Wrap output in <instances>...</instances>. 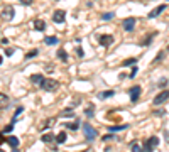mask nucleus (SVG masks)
Listing matches in <instances>:
<instances>
[{
  "mask_svg": "<svg viewBox=\"0 0 169 152\" xmlns=\"http://www.w3.org/2000/svg\"><path fill=\"white\" fill-rule=\"evenodd\" d=\"M44 42H46L47 46H54V44H58V37L56 36H49V37L44 39Z\"/></svg>",
  "mask_w": 169,
  "mask_h": 152,
  "instance_id": "nucleus-19",
  "label": "nucleus"
},
{
  "mask_svg": "<svg viewBox=\"0 0 169 152\" xmlns=\"http://www.w3.org/2000/svg\"><path fill=\"white\" fill-rule=\"evenodd\" d=\"M101 139H103V140H112V139H115V137H113L112 134H107L105 137H101Z\"/></svg>",
  "mask_w": 169,
  "mask_h": 152,
  "instance_id": "nucleus-36",
  "label": "nucleus"
},
{
  "mask_svg": "<svg viewBox=\"0 0 169 152\" xmlns=\"http://www.w3.org/2000/svg\"><path fill=\"white\" fill-rule=\"evenodd\" d=\"M164 10H166V5H159V7H156L151 14H149V19H154V17H157L161 12H164Z\"/></svg>",
  "mask_w": 169,
  "mask_h": 152,
  "instance_id": "nucleus-11",
  "label": "nucleus"
},
{
  "mask_svg": "<svg viewBox=\"0 0 169 152\" xmlns=\"http://www.w3.org/2000/svg\"><path fill=\"white\" fill-rule=\"evenodd\" d=\"M169 100V90H164V91H161L156 98H154V105H162L164 101Z\"/></svg>",
  "mask_w": 169,
  "mask_h": 152,
  "instance_id": "nucleus-5",
  "label": "nucleus"
},
{
  "mask_svg": "<svg viewBox=\"0 0 169 152\" xmlns=\"http://www.w3.org/2000/svg\"><path fill=\"white\" fill-rule=\"evenodd\" d=\"M76 54H78V58H83L84 52H83V49H81V47H78V49H76Z\"/></svg>",
  "mask_w": 169,
  "mask_h": 152,
  "instance_id": "nucleus-35",
  "label": "nucleus"
},
{
  "mask_svg": "<svg viewBox=\"0 0 169 152\" xmlns=\"http://www.w3.org/2000/svg\"><path fill=\"white\" fill-rule=\"evenodd\" d=\"M61 115H63V117H73V115H75V112H73L71 108H66V110H64V112H63Z\"/></svg>",
  "mask_w": 169,
  "mask_h": 152,
  "instance_id": "nucleus-29",
  "label": "nucleus"
},
{
  "mask_svg": "<svg viewBox=\"0 0 169 152\" xmlns=\"http://www.w3.org/2000/svg\"><path fill=\"white\" fill-rule=\"evenodd\" d=\"M46 69H47V73H53L54 69H53V66H46Z\"/></svg>",
  "mask_w": 169,
  "mask_h": 152,
  "instance_id": "nucleus-39",
  "label": "nucleus"
},
{
  "mask_svg": "<svg viewBox=\"0 0 169 152\" xmlns=\"http://www.w3.org/2000/svg\"><path fill=\"white\" fill-rule=\"evenodd\" d=\"M122 27H123V30H127V32H132V30L135 29V19H134V17L123 19V21H122Z\"/></svg>",
  "mask_w": 169,
  "mask_h": 152,
  "instance_id": "nucleus-4",
  "label": "nucleus"
},
{
  "mask_svg": "<svg viewBox=\"0 0 169 152\" xmlns=\"http://www.w3.org/2000/svg\"><path fill=\"white\" fill-rule=\"evenodd\" d=\"M156 36H157V32H151V34L147 36V37L144 39V41H140L139 44H140V46H149V44H151V41H152L154 37H156Z\"/></svg>",
  "mask_w": 169,
  "mask_h": 152,
  "instance_id": "nucleus-13",
  "label": "nucleus"
},
{
  "mask_svg": "<svg viewBox=\"0 0 169 152\" xmlns=\"http://www.w3.org/2000/svg\"><path fill=\"white\" fill-rule=\"evenodd\" d=\"M30 81L36 83V84H41L42 81H44V76H42V74H32V76H30Z\"/></svg>",
  "mask_w": 169,
  "mask_h": 152,
  "instance_id": "nucleus-17",
  "label": "nucleus"
},
{
  "mask_svg": "<svg viewBox=\"0 0 169 152\" xmlns=\"http://www.w3.org/2000/svg\"><path fill=\"white\" fill-rule=\"evenodd\" d=\"M22 112H24V108H22V106H19V108H15V113H14V120H12V122H15V118L19 117V115H21Z\"/></svg>",
  "mask_w": 169,
  "mask_h": 152,
  "instance_id": "nucleus-31",
  "label": "nucleus"
},
{
  "mask_svg": "<svg viewBox=\"0 0 169 152\" xmlns=\"http://www.w3.org/2000/svg\"><path fill=\"white\" fill-rule=\"evenodd\" d=\"M93 113H95V112H93V105H90L88 108L84 110V115H86L88 118H91V117H93Z\"/></svg>",
  "mask_w": 169,
  "mask_h": 152,
  "instance_id": "nucleus-27",
  "label": "nucleus"
},
{
  "mask_svg": "<svg viewBox=\"0 0 169 152\" xmlns=\"http://www.w3.org/2000/svg\"><path fill=\"white\" fill-rule=\"evenodd\" d=\"M162 59H164V51H161L159 54H157V58L154 59V61H152V64H156V63H159V61H162Z\"/></svg>",
  "mask_w": 169,
  "mask_h": 152,
  "instance_id": "nucleus-28",
  "label": "nucleus"
},
{
  "mask_svg": "<svg viewBox=\"0 0 169 152\" xmlns=\"http://www.w3.org/2000/svg\"><path fill=\"white\" fill-rule=\"evenodd\" d=\"M166 84H167V78H161L159 83H157V86H159V88H164Z\"/></svg>",
  "mask_w": 169,
  "mask_h": 152,
  "instance_id": "nucleus-30",
  "label": "nucleus"
},
{
  "mask_svg": "<svg viewBox=\"0 0 169 152\" xmlns=\"http://www.w3.org/2000/svg\"><path fill=\"white\" fill-rule=\"evenodd\" d=\"M135 63H137V59L135 58H129V59H123L122 61V66H134Z\"/></svg>",
  "mask_w": 169,
  "mask_h": 152,
  "instance_id": "nucleus-22",
  "label": "nucleus"
},
{
  "mask_svg": "<svg viewBox=\"0 0 169 152\" xmlns=\"http://www.w3.org/2000/svg\"><path fill=\"white\" fill-rule=\"evenodd\" d=\"M34 0H21V4H24V5H30Z\"/></svg>",
  "mask_w": 169,
  "mask_h": 152,
  "instance_id": "nucleus-38",
  "label": "nucleus"
},
{
  "mask_svg": "<svg viewBox=\"0 0 169 152\" xmlns=\"http://www.w3.org/2000/svg\"><path fill=\"white\" fill-rule=\"evenodd\" d=\"M12 128H14V122L10 123V125H7V127H5V128H4V132H5V134H8V132H12Z\"/></svg>",
  "mask_w": 169,
  "mask_h": 152,
  "instance_id": "nucleus-33",
  "label": "nucleus"
},
{
  "mask_svg": "<svg viewBox=\"0 0 169 152\" xmlns=\"http://www.w3.org/2000/svg\"><path fill=\"white\" fill-rule=\"evenodd\" d=\"M66 137H68L66 132H59V134L56 135V142H58V144H64V142H66Z\"/></svg>",
  "mask_w": 169,
  "mask_h": 152,
  "instance_id": "nucleus-18",
  "label": "nucleus"
},
{
  "mask_svg": "<svg viewBox=\"0 0 169 152\" xmlns=\"http://www.w3.org/2000/svg\"><path fill=\"white\" fill-rule=\"evenodd\" d=\"M2 61H4V58H2V56H0V64H2Z\"/></svg>",
  "mask_w": 169,
  "mask_h": 152,
  "instance_id": "nucleus-42",
  "label": "nucleus"
},
{
  "mask_svg": "<svg viewBox=\"0 0 169 152\" xmlns=\"http://www.w3.org/2000/svg\"><path fill=\"white\" fill-rule=\"evenodd\" d=\"M39 86H41L44 91H56V90L59 88V83L56 80H46V78H44V81H42Z\"/></svg>",
  "mask_w": 169,
  "mask_h": 152,
  "instance_id": "nucleus-1",
  "label": "nucleus"
},
{
  "mask_svg": "<svg viewBox=\"0 0 169 152\" xmlns=\"http://www.w3.org/2000/svg\"><path fill=\"white\" fill-rule=\"evenodd\" d=\"M7 105H8V97H7V95H4V93H0V110L5 108Z\"/></svg>",
  "mask_w": 169,
  "mask_h": 152,
  "instance_id": "nucleus-15",
  "label": "nucleus"
},
{
  "mask_svg": "<svg viewBox=\"0 0 169 152\" xmlns=\"http://www.w3.org/2000/svg\"><path fill=\"white\" fill-rule=\"evenodd\" d=\"M154 115H157V117H162V115H166V110H154Z\"/></svg>",
  "mask_w": 169,
  "mask_h": 152,
  "instance_id": "nucleus-32",
  "label": "nucleus"
},
{
  "mask_svg": "<svg viewBox=\"0 0 169 152\" xmlns=\"http://www.w3.org/2000/svg\"><path fill=\"white\" fill-rule=\"evenodd\" d=\"M113 95H115L113 90H107V91H100V93H98V98H100V100H107V98L113 97Z\"/></svg>",
  "mask_w": 169,
  "mask_h": 152,
  "instance_id": "nucleus-12",
  "label": "nucleus"
},
{
  "mask_svg": "<svg viewBox=\"0 0 169 152\" xmlns=\"http://www.w3.org/2000/svg\"><path fill=\"white\" fill-rule=\"evenodd\" d=\"M41 140H42L44 144H51L53 140H54V135H53V134H44V135L41 137Z\"/></svg>",
  "mask_w": 169,
  "mask_h": 152,
  "instance_id": "nucleus-20",
  "label": "nucleus"
},
{
  "mask_svg": "<svg viewBox=\"0 0 169 152\" xmlns=\"http://www.w3.org/2000/svg\"><path fill=\"white\" fill-rule=\"evenodd\" d=\"M137 69H139V68H137V66H134V68H132V73H130V78H134V76H135V74H137Z\"/></svg>",
  "mask_w": 169,
  "mask_h": 152,
  "instance_id": "nucleus-37",
  "label": "nucleus"
},
{
  "mask_svg": "<svg viewBox=\"0 0 169 152\" xmlns=\"http://www.w3.org/2000/svg\"><path fill=\"white\" fill-rule=\"evenodd\" d=\"M166 140L169 142V132H166Z\"/></svg>",
  "mask_w": 169,
  "mask_h": 152,
  "instance_id": "nucleus-41",
  "label": "nucleus"
},
{
  "mask_svg": "<svg viewBox=\"0 0 169 152\" xmlns=\"http://www.w3.org/2000/svg\"><path fill=\"white\" fill-rule=\"evenodd\" d=\"M58 59L59 61H63V63H66L68 61V52L64 49H58Z\"/></svg>",
  "mask_w": 169,
  "mask_h": 152,
  "instance_id": "nucleus-16",
  "label": "nucleus"
},
{
  "mask_svg": "<svg viewBox=\"0 0 169 152\" xmlns=\"http://www.w3.org/2000/svg\"><path fill=\"white\" fill-rule=\"evenodd\" d=\"M129 125H112V127H108V130L110 132H118V130H125Z\"/></svg>",
  "mask_w": 169,
  "mask_h": 152,
  "instance_id": "nucleus-23",
  "label": "nucleus"
},
{
  "mask_svg": "<svg viewBox=\"0 0 169 152\" xmlns=\"http://www.w3.org/2000/svg\"><path fill=\"white\" fill-rule=\"evenodd\" d=\"M37 52H39L37 49H34V51H29V52L25 54V59H32V58H36V56H37Z\"/></svg>",
  "mask_w": 169,
  "mask_h": 152,
  "instance_id": "nucleus-26",
  "label": "nucleus"
},
{
  "mask_svg": "<svg viewBox=\"0 0 169 152\" xmlns=\"http://www.w3.org/2000/svg\"><path fill=\"white\" fill-rule=\"evenodd\" d=\"M140 91H142V90H140L139 84H135V86H132V88H130V101H132V103H135V101L139 100Z\"/></svg>",
  "mask_w": 169,
  "mask_h": 152,
  "instance_id": "nucleus-8",
  "label": "nucleus"
},
{
  "mask_svg": "<svg viewBox=\"0 0 169 152\" xmlns=\"http://www.w3.org/2000/svg\"><path fill=\"white\" fill-rule=\"evenodd\" d=\"M64 21H66V12H64V10H56V12L53 14V22L63 24Z\"/></svg>",
  "mask_w": 169,
  "mask_h": 152,
  "instance_id": "nucleus-7",
  "label": "nucleus"
},
{
  "mask_svg": "<svg viewBox=\"0 0 169 152\" xmlns=\"http://www.w3.org/2000/svg\"><path fill=\"white\" fill-rule=\"evenodd\" d=\"M115 14L113 12H105V14H101V21H112L113 19Z\"/></svg>",
  "mask_w": 169,
  "mask_h": 152,
  "instance_id": "nucleus-25",
  "label": "nucleus"
},
{
  "mask_svg": "<svg viewBox=\"0 0 169 152\" xmlns=\"http://www.w3.org/2000/svg\"><path fill=\"white\" fill-rule=\"evenodd\" d=\"M130 149L134 152H139V150H142V147H140L139 145V142H137V140H134V142H130Z\"/></svg>",
  "mask_w": 169,
  "mask_h": 152,
  "instance_id": "nucleus-24",
  "label": "nucleus"
},
{
  "mask_svg": "<svg viewBox=\"0 0 169 152\" xmlns=\"http://www.w3.org/2000/svg\"><path fill=\"white\" fill-rule=\"evenodd\" d=\"M112 42H113V36H110V34H103V36L98 37V44L103 47H108Z\"/></svg>",
  "mask_w": 169,
  "mask_h": 152,
  "instance_id": "nucleus-6",
  "label": "nucleus"
},
{
  "mask_svg": "<svg viewBox=\"0 0 169 152\" xmlns=\"http://www.w3.org/2000/svg\"><path fill=\"white\" fill-rule=\"evenodd\" d=\"M166 51H169V46H167V49H166Z\"/></svg>",
  "mask_w": 169,
  "mask_h": 152,
  "instance_id": "nucleus-43",
  "label": "nucleus"
},
{
  "mask_svg": "<svg viewBox=\"0 0 169 152\" xmlns=\"http://www.w3.org/2000/svg\"><path fill=\"white\" fill-rule=\"evenodd\" d=\"M34 29L39 30V32H42V30H46V22L42 21V19H37V21H34Z\"/></svg>",
  "mask_w": 169,
  "mask_h": 152,
  "instance_id": "nucleus-10",
  "label": "nucleus"
},
{
  "mask_svg": "<svg viewBox=\"0 0 169 152\" xmlns=\"http://www.w3.org/2000/svg\"><path fill=\"white\" fill-rule=\"evenodd\" d=\"M157 145H159V137H149V139L144 142L142 149H144L145 152H151V150H154Z\"/></svg>",
  "mask_w": 169,
  "mask_h": 152,
  "instance_id": "nucleus-3",
  "label": "nucleus"
},
{
  "mask_svg": "<svg viewBox=\"0 0 169 152\" xmlns=\"http://www.w3.org/2000/svg\"><path fill=\"white\" fill-rule=\"evenodd\" d=\"M5 140H7V137H2V135H0V144H2V142H5Z\"/></svg>",
  "mask_w": 169,
  "mask_h": 152,
  "instance_id": "nucleus-40",
  "label": "nucleus"
},
{
  "mask_svg": "<svg viewBox=\"0 0 169 152\" xmlns=\"http://www.w3.org/2000/svg\"><path fill=\"white\" fill-rule=\"evenodd\" d=\"M14 52H15V49H14V47H8V49L5 51V54H7V56H12Z\"/></svg>",
  "mask_w": 169,
  "mask_h": 152,
  "instance_id": "nucleus-34",
  "label": "nucleus"
},
{
  "mask_svg": "<svg viewBox=\"0 0 169 152\" xmlns=\"http://www.w3.org/2000/svg\"><path fill=\"white\" fill-rule=\"evenodd\" d=\"M80 120H75V122H69V123H66V128H69V130H78V128H80Z\"/></svg>",
  "mask_w": 169,
  "mask_h": 152,
  "instance_id": "nucleus-14",
  "label": "nucleus"
},
{
  "mask_svg": "<svg viewBox=\"0 0 169 152\" xmlns=\"http://www.w3.org/2000/svg\"><path fill=\"white\" fill-rule=\"evenodd\" d=\"M81 127H83L84 137H86V140H88V142H93V140L97 139V130H95V128H93L90 123H83Z\"/></svg>",
  "mask_w": 169,
  "mask_h": 152,
  "instance_id": "nucleus-2",
  "label": "nucleus"
},
{
  "mask_svg": "<svg viewBox=\"0 0 169 152\" xmlns=\"http://www.w3.org/2000/svg\"><path fill=\"white\" fill-rule=\"evenodd\" d=\"M2 19H4V21H12L14 19V7L12 5H8V7H5L4 10H2Z\"/></svg>",
  "mask_w": 169,
  "mask_h": 152,
  "instance_id": "nucleus-9",
  "label": "nucleus"
},
{
  "mask_svg": "<svg viewBox=\"0 0 169 152\" xmlns=\"http://www.w3.org/2000/svg\"><path fill=\"white\" fill-rule=\"evenodd\" d=\"M7 142L12 149H15L17 145H19V139H17V137H7Z\"/></svg>",
  "mask_w": 169,
  "mask_h": 152,
  "instance_id": "nucleus-21",
  "label": "nucleus"
}]
</instances>
